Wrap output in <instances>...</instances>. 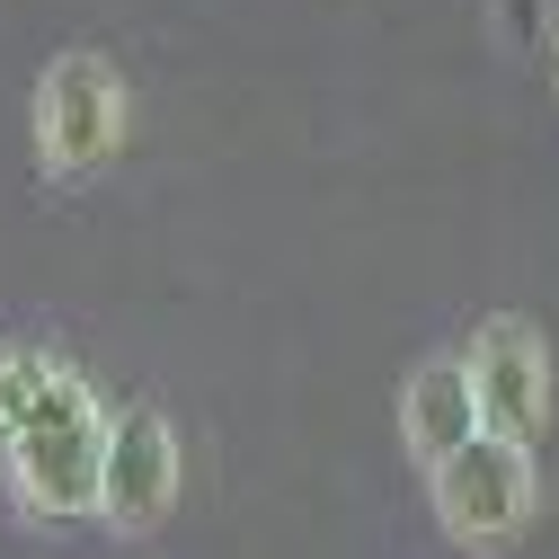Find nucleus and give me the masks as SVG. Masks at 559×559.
I'll use <instances>...</instances> for the list:
<instances>
[{"mask_svg":"<svg viewBox=\"0 0 559 559\" xmlns=\"http://www.w3.org/2000/svg\"><path fill=\"white\" fill-rule=\"evenodd\" d=\"M133 133V90L107 53H53L36 81V160L45 178H98Z\"/></svg>","mask_w":559,"mask_h":559,"instance_id":"7ed1b4c3","label":"nucleus"},{"mask_svg":"<svg viewBox=\"0 0 559 559\" xmlns=\"http://www.w3.org/2000/svg\"><path fill=\"white\" fill-rule=\"evenodd\" d=\"M427 507H436L444 542L498 559V550H515L542 524V462H533V444L479 436L471 453H453L444 471H427Z\"/></svg>","mask_w":559,"mask_h":559,"instance_id":"f03ea898","label":"nucleus"},{"mask_svg":"<svg viewBox=\"0 0 559 559\" xmlns=\"http://www.w3.org/2000/svg\"><path fill=\"white\" fill-rule=\"evenodd\" d=\"M479 436H488V417H479V391H471V365L462 356H427V365L400 382V444H408L417 471H444Z\"/></svg>","mask_w":559,"mask_h":559,"instance_id":"423d86ee","label":"nucleus"},{"mask_svg":"<svg viewBox=\"0 0 559 559\" xmlns=\"http://www.w3.org/2000/svg\"><path fill=\"white\" fill-rule=\"evenodd\" d=\"M178 488H187L178 427H169L152 400L116 408V427H107V479H98V524L107 533H160L178 515Z\"/></svg>","mask_w":559,"mask_h":559,"instance_id":"39448f33","label":"nucleus"},{"mask_svg":"<svg viewBox=\"0 0 559 559\" xmlns=\"http://www.w3.org/2000/svg\"><path fill=\"white\" fill-rule=\"evenodd\" d=\"M550 81H559V27H550Z\"/></svg>","mask_w":559,"mask_h":559,"instance_id":"1a4fd4ad","label":"nucleus"},{"mask_svg":"<svg viewBox=\"0 0 559 559\" xmlns=\"http://www.w3.org/2000/svg\"><path fill=\"white\" fill-rule=\"evenodd\" d=\"M62 356H45V346H19V337H0V436L19 427V408L36 400V382L53 373Z\"/></svg>","mask_w":559,"mask_h":559,"instance_id":"0eeeda50","label":"nucleus"},{"mask_svg":"<svg viewBox=\"0 0 559 559\" xmlns=\"http://www.w3.org/2000/svg\"><path fill=\"white\" fill-rule=\"evenodd\" d=\"M550 27H559L550 0H498V36L507 45H550Z\"/></svg>","mask_w":559,"mask_h":559,"instance_id":"6e6552de","label":"nucleus"},{"mask_svg":"<svg viewBox=\"0 0 559 559\" xmlns=\"http://www.w3.org/2000/svg\"><path fill=\"white\" fill-rule=\"evenodd\" d=\"M107 427L98 391L53 365L36 382V400L19 408V427L0 436V488L19 498V515L36 524H98V479H107Z\"/></svg>","mask_w":559,"mask_h":559,"instance_id":"f257e3e1","label":"nucleus"},{"mask_svg":"<svg viewBox=\"0 0 559 559\" xmlns=\"http://www.w3.org/2000/svg\"><path fill=\"white\" fill-rule=\"evenodd\" d=\"M462 365H471V391H479L488 436H507V444H542V436H550V408H559V356H550L542 320H524V311L479 320L471 346H462Z\"/></svg>","mask_w":559,"mask_h":559,"instance_id":"20e7f679","label":"nucleus"}]
</instances>
